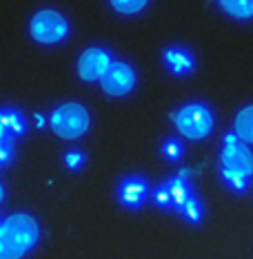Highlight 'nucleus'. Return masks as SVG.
I'll return each instance as SVG.
<instances>
[{"mask_svg":"<svg viewBox=\"0 0 253 259\" xmlns=\"http://www.w3.org/2000/svg\"><path fill=\"white\" fill-rule=\"evenodd\" d=\"M136 82H138V75L133 71L131 64H127L122 60H114L109 71L100 80V87H102V91L107 93V96L122 98V96H129V93L136 89Z\"/></svg>","mask_w":253,"mask_h":259,"instance_id":"39448f33","label":"nucleus"},{"mask_svg":"<svg viewBox=\"0 0 253 259\" xmlns=\"http://www.w3.org/2000/svg\"><path fill=\"white\" fill-rule=\"evenodd\" d=\"M0 224H3V222H0Z\"/></svg>","mask_w":253,"mask_h":259,"instance_id":"4be33fe9","label":"nucleus"},{"mask_svg":"<svg viewBox=\"0 0 253 259\" xmlns=\"http://www.w3.org/2000/svg\"><path fill=\"white\" fill-rule=\"evenodd\" d=\"M162 155L167 157V160H171V162H178L182 157V144L178 142V140H173V138L164 140L162 142Z\"/></svg>","mask_w":253,"mask_h":259,"instance_id":"f3484780","label":"nucleus"},{"mask_svg":"<svg viewBox=\"0 0 253 259\" xmlns=\"http://www.w3.org/2000/svg\"><path fill=\"white\" fill-rule=\"evenodd\" d=\"M91 117L87 107H82L80 102H64L60 104L49 117L51 131L62 140H78L89 131Z\"/></svg>","mask_w":253,"mask_h":259,"instance_id":"f03ea898","label":"nucleus"},{"mask_svg":"<svg viewBox=\"0 0 253 259\" xmlns=\"http://www.w3.org/2000/svg\"><path fill=\"white\" fill-rule=\"evenodd\" d=\"M82 162H85V155H82L80 151H69L67 155H64V164L71 170H78L82 166Z\"/></svg>","mask_w":253,"mask_h":259,"instance_id":"aec40b11","label":"nucleus"},{"mask_svg":"<svg viewBox=\"0 0 253 259\" xmlns=\"http://www.w3.org/2000/svg\"><path fill=\"white\" fill-rule=\"evenodd\" d=\"M3 228H5V233H7L25 252L31 250L33 246L38 244V239H40L38 222L33 220L31 215H27V213L9 215L7 220L3 222Z\"/></svg>","mask_w":253,"mask_h":259,"instance_id":"423d86ee","label":"nucleus"},{"mask_svg":"<svg viewBox=\"0 0 253 259\" xmlns=\"http://www.w3.org/2000/svg\"><path fill=\"white\" fill-rule=\"evenodd\" d=\"M29 33L40 45H58L69 36V22L56 9H43L29 22Z\"/></svg>","mask_w":253,"mask_h":259,"instance_id":"20e7f679","label":"nucleus"},{"mask_svg":"<svg viewBox=\"0 0 253 259\" xmlns=\"http://www.w3.org/2000/svg\"><path fill=\"white\" fill-rule=\"evenodd\" d=\"M3 197H5V188H3V184H0V202H3Z\"/></svg>","mask_w":253,"mask_h":259,"instance_id":"412c9836","label":"nucleus"},{"mask_svg":"<svg viewBox=\"0 0 253 259\" xmlns=\"http://www.w3.org/2000/svg\"><path fill=\"white\" fill-rule=\"evenodd\" d=\"M25 255L27 252L22 250L7 233H5L3 224H0V259H22Z\"/></svg>","mask_w":253,"mask_h":259,"instance_id":"4468645a","label":"nucleus"},{"mask_svg":"<svg viewBox=\"0 0 253 259\" xmlns=\"http://www.w3.org/2000/svg\"><path fill=\"white\" fill-rule=\"evenodd\" d=\"M0 126L9 133V138H22L25 135V117L16 109H0Z\"/></svg>","mask_w":253,"mask_h":259,"instance_id":"f8f14e48","label":"nucleus"},{"mask_svg":"<svg viewBox=\"0 0 253 259\" xmlns=\"http://www.w3.org/2000/svg\"><path fill=\"white\" fill-rule=\"evenodd\" d=\"M233 20H253V0H215Z\"/></svg>","mask_w":253,"mask_h":259,"instance_id":"ddd939ff","label":"nucleus"},{"mask_svg":"<svg viewBox=\"0 0 253 259\" xmlns=\"http://www.w3.org/2000/svg\"><path fill=\"white\" fill-rule=\"evenodd\" d=\"M109 3H111V7H114L118 14L136 16L147 7V5H149V0H109Z\"/></svg>","mask_w":253,"mask_h":259,"instance_id":"dca6fc26","label":"nucleus"},{"mask_svg":"<svg viewBox=\"0 0 253 259\" xmlns=\"http://www.w3.org/2000/svg\"><path fill=\"white\" fill-rule=\"evenodd\" d=\"M11 157H14V140H5L3 144H0V166H5V164L11 162Z\"/></svg>","mask_w":253,"mask_h":259,"instance_id":"6ab92c4d","label":"nucleus"},{"mask_svg":"<svg viewBox=\"0 0 253 259\" xmlns=\"http://www.w3.org/2000/svg\"><path fill=\"white\" fill-rule=\"evenodd\" d=\"M162 60L167 64L169 71L173 75H178V78L193 73V69H196V58L191 56V51L182 49V47H169V49H164Z\"/></svg>","mask_w":253,"mask_h":259,"instance_id":"1a4fd4ad","label":"nucleus"},{"mask_svg":"<svg viewBox=\"0 0 253 259\" xmlns=\"http://www.w3.org/2000/svg\"><path fill=\"white\" fill-rule=\"evenodd\" d=\"M178 213L185 217L189 224H200V222H202V217H204V206H202V202H200L196 195H193V197L187 199L185 206H182Z\"/></svg>","mask_w":253,"mask_h":259,"instance_id":"2eb2a0df","label":"nucleus"},{"mask_svg":"<svg viewBox=\"0 0 253 259\" xmlns=\"http://www.w3.org/2000/svg\"><path fill=\"white\" fill-rule=\"evenodd\" d=\"M164 186H167L169 195H171V208L173 210H180L182 206H185L187 199L196 195V193H193V188H191V184H189V173H187V170H182L180 175L167 180V182H164Z\"/></svg>","mask_w":253,"mask_h":259,"instance_id":"9d476101","label":"nucleus"},{"mask_svg":"<svg viewBox=\"0 0 253 259\" xmlns=\"http://www.w3.org/2000/svg\"><path fill=\"white\" fill-rule=\"evenodd\" d=\"M225 175H235L242 180H251L253 175V153L249 144H244L235 133L225 135L220 151V178Z\"/></svg>","mask_w":253,"mask_h":259,"instance_id":"7ed1b4c3","label":"nucleus"},{"mask_svg":"<svg viewBox=\"0 0 253 259\" xmlns=\"http://www.w3.org/2000/svg\"><path fill=\"white\" fill-rule=\"evenodd\" d=\"M147 197H149V184L142 178L133 175V178L122 180V184L118 186V199H120V204L131 210L140 208L147 202Z\"/></svg>","mask_w":253,"mask_h":259,"instance_id":"6e6552de","label":"nucleus"},{"mask_svg":"<svg viewBox=\"0 0 253 259\" xmlns=\"http://www.w3.org/2000/svg\"><path fill=\"white\" fill-rule=\"evenodd\" d=\"M114 58L107 49H100V47H91L85 49L78 58V75L85 82H100L104 78V73L109 71Z\"/></svg>","mask_w":253,"mask_h":259,"instance_id":"0eeeda50","label":"nucleus"},{"mask_svg":"<svg viewBox=\"0 0 253 259\" xmlns=\"http://www.w3.org/2000/svg\"><path fill=\"white\" fill-rule=\"evenodd\" d=\"M233 133L244 144H253V104H246V107L238 111L233 122Z\"/></svg>","mask_w":253,"mask_h":259,"instance_id":"9b49d317","label":"nucleus"},{"mask_svg":"<svg viewBox=\"0 0 253 259\" xmlns=\"http://www.w3.org/2000/svg\"><path fill=\"white\" fill-rule=\"evenodd\" d=\"M151 197H154L156 206H160V208H171V195H169L167 186H158L154 193H151Z\"/></svg>","mask_w":253,"mask_h":259,"instance_id":"a211bd4d","label":"nucleus"},{"mask_svg":"<svg viewBox=\"0 0 253 259\" xmlns=\"http://www.w3.org/2000/svg\"><path fill=\"white\" fill-rule=\"evenodd\" d=\"M173 122L182 138L193 140V142L209 138V133L213 131V113L202 102H189L180 107L173 113Z\"/></svg>","mask_w":253,"mask_h":259,"instance_id":"f257e3e1","label":"nucleus"}]
</instances>
